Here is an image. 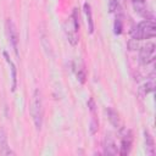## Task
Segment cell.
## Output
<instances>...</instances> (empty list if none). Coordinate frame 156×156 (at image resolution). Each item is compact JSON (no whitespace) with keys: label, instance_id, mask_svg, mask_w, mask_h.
<instances>
[{"label":"cell","instance_id":"6da1fadb","mask_svg":"<svg viewBox=\"0 0 156 156\" xmlns=\"http://www.w3.org/2000/svg\"><path fill=\"white\" fill-rule=\"evenodd\" d=\"M30 115L35 126L37 130L41 129L43 119H44V105H43V95L41 91L37 88L33 93V100H32V107H30Z\"/></svg>","mask_w":156,"mask_h":156},{"label":"cell","instance_id":"7a4b0ae2","mask_svg":"<svg viewBox=\"0 0 156 156\" xmlns=\"http://www.w3.org/2000/svg\"><path fill=\"white\" fill-rule=\"evenodd\" d=\"M155 35H156V26L150 20L139 22L130 30V37L132 39H135V40L150 39V38H154Z\"/></svg>","mask_w":156,"mask_h":156},{"label":"cell","instance_id":"3957f363","mask_svg":"<svg viewBox=\"0 0 156 156\" xmlns=\"http://www.w3.org/2000/svg\"><path fill=\"white\" fill-rule=\"evenodd\" d=\"M78 30H79L78 13H77V9H74L72 16L69 18H67V21L65 23V32H66L67 39L72 46H76L78 44V40H79Z\"/></svg>","mask_w":156,"mask_h":156},{"label":"cell","instance_id":"277c9868","mask_svg":"<svg viewBox=\"0 0 156 156\" xmlns=\"http://www.w3.org/2000/svg\"><path fill=\"white\" fill-rule=\"evenodd\" d=\"M5 28H6V34H7V39L10 41V44L12 45L16 55H18L17 51V44H18V32L16 28V24L13 23V21L11 18H7L5 22Z\"/></svg>","mask_w":156,"mask_h":156},{"label":"cell","instance_id":"5b68a950","mask_svg":"<svg viewBox=\"0 0 156 156\" xmlns=\"http://www.w3.org/2000/svg\"><path fill=\"white\" fill-rule=\"evenodd\" d=\"M154 54H155V44L154 43H147L140 49L139 52V60L143 65H147L154 60Z\"/></svg>","mask_w":156,"mask_h":156},{"label":"cell","instance_id":"8992f818","mask_svg":"<svg viewBox=\"0 0 156 156\" xmlns=\"http://www.w3.org/2000/svg\"><path fill=\"white\" fill-rule=\"evenodd\" d=\"M132 141H133V136H132V132L129 129L124 130V134L122 135L121 139V146L118 150V154L122 156H126L129 154L130 149H132Z\"/></svg>","mask_w":156,"mask_h":156},{"label":"cell","instance_id":"52a82bcc","mask_svg":"<svg viewBox=\"0 0 156 156\" xmlns=\"http://www.w3.org/2000/svg\"><path fill=\"white\" fill-rule=\"evenodd\" d=\"M104 152L106 155H117L118 154V150H117V146H116V143L112 138V135L110 133L106 134L105 136V141H104Z\"/></svg>","mask_w":156,"mask_h":156},{"label":"cell","instance_id":"ba28073f","mask_svg":"<svg viewBox=\"0 0 156 156\" xmlns=\"http://www.w3.org/2000/svg\"><path fill=\"white\" fill-rule=\"evenodd\" d=\"M2 55H4V57H5L6 62H7V65L10 66V69H11V90H12V91H15V90H16V88H17V69H16L15 63L10 60V56L7 55V52H6V51H4V52H2Z\"/></svg>","mask_w":156,"mask_h":156},{"label":"cell","instance_id":"9c48e42d","mask_svg":"<svg viewBox=\"0 0 156 156\" xmlns=\"http://www.w3.org/2000/svg\"><path fill=\"white\" fill-rule=\"evenodd\" d=\"M0 154L1 155H15V152L10 149L7 143V135L4 128L0 129Z\"/></svg>","mask_w":156,"mask_h":156},{"label":"cell","instance_id":"30bf717a","mask_svg":"<svg viewBox=\"0 0 156 156\" xmlns=\"http://www.w3.org/2000/svg\"><path fill=\"white\" fill-rule=\"evenodd\" d=\"M84 9V13L87 17V24H88V32L90 34L94 33V20H93V12H91V6L89 2H84L83 5Z\"/></svg>","mask_w":156,"mask_h":156},{"label":"cell","instance_id":"8fae6325","mask_svg":"<svg viewBox=\"0 0 156 156\" xmlns=\"http://www.w3.org/2000/svg\"><path fill=\"white\" fill-rule=\"evenodd\" d=\"M145 135V145H146V152L149 155H154L155 154V143H154V138L151 136V134L149 133V130L144 132Z\"/></svg>","mask_w":156,"mask_h":156},{"label":"cell","instance_id":"7c38bea8","mask_svg":"<svg viewBox=\"0 0 156 156\" xmlns=\"http://www.w3.org/2000/svg\"><path fill=\"white\" fill-rule=\"evenodd\" d=\"M106 112H107V117H108L110 123H111L115 128H118V127H119V117H118L117 111H115L112 107H107Z\"/></svg>","mask_w":156,"mask_h":156},{"label":"cell","instance_id":"4fadbf2b","mask_svg":"<svg viewBox=\"0 0 156 156\" xmlns=\"http://www.w3.org/2000/svg\"><path fill=\"white\" fill-rule=\"evenodd\" d=\"M133 6H134L135 11H136L139 15L146 17V12H147V10H146V5H145L144 0H133Z\"/></svg>","mask_w":156,"mask_h":156},{"label":"cell","instance_id":"5bb4252c","mask_svg":"<svg viewBox=\"0 0 156 156\" xmlns=\"http://www.w3.org/2000/svg\"><path fill=\"white\" fill-rule=\"evenodd\" d=\"M76 73H77V78H78V80L83 84V83L85 82V78H87V71H85V67H84V65H83L82 62H80V65L77 67Z\"/></svg>","mask_w":156,"mask_h":156},{"label":"cell","instance_id":"9a60e30c","mask_svg":"<svg viewBox=\"0 0 156 156\" xmlns=\"http://www.w3.org/2000/svg\"><path fill=\"white\" fill-rule=\"evenodd\" d=\"M122 29H123L122 18L117 16L116 20H115V23H113V32H115V34H121L122 33Z\"/></svg>","mask_w":156,"mask_h":156},{"label":"cell","instance_id":"2e32d148","mask_svg":"<svg viewBox=\"0 0 156 156\" xmlns=\"http://www.w3.org/2000/svg\"><path fill=\"white\" fill-rule=\"evenodd\" d=\"M98 128H99V123H98V119L95 118V115L93 113V117H91V121H90V133L95 134L98 132Z\"/></svg>","mask_w":156,"mask_h":156},{"label":"cell","instance_id":"e0dca14e","mask_svg":"<svg viewBox=\"0 0 156 156\" xmlns=\"http://www.w3.org/2000/svg\"><path fill=\"white\" fill-rule=\"evenodd\" d=\"M108 10L110 12H117V10H119V5L117 0H110L108 1Z\"/></svg>","mask_w":156,"mask_h":156},{"label":"cell","instance_id":"ac0fdd59","mask_svg":"<svg viewBox=\"0 0 156 156\" xmlns=\"http://www.w3.org/2000/svg\"><path fill=\"white\" fill-rule=\"evenodd\" d=\"M154 87H155V84H154V79L151 78V79L145 84V90H146V93L152 91V90H154Z\"/></svg>","mask_w":156,"mask_h":156},{"label":"cell","instance_id":"d6986e66","mask_svg":"<svg viewBox=\"0 0 156 156\" xmlns=\"http://www.w3.org/2000/svg\"><path fill=\"white\" fill-rule=\"evenodd\" d=\"M128 48H129V50H135V49L138 48L136 40H135V39H132V40L128 43Z\"/></svg>","mask_w":156,"mask_h":156},{"label":"cell","instance_id":"ffe728a7","mask_svg":"<svg viewBox=\"0 0 156 156\" xmlns=\"http://www.w3.org/2000/svg\"><path fill=\"white\" fill-rule=\"evenodd\" d=\"M88 107H89V110H90L91 112H95V102H94L93 99H89V101H88Z\"/></svg>","mask_w":156,"mask_h":156}]
</instances>
